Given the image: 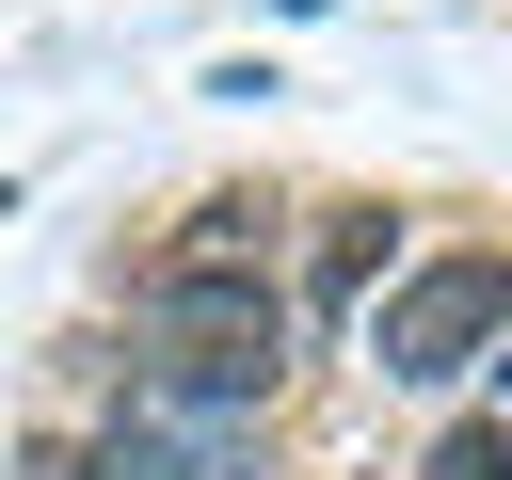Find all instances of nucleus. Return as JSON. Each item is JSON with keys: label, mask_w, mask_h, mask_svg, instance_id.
<instances>
[{"label": "nucleus", "mask_w": 512, "mask_h": 480, "mask_svg": "<svg viewBox=\"0 0 512 480\" xmlns=\"http://www.w3.org/2000/svg\"><path fill=\"white\" fill-rule=\"evenodd\" d=\"M496 352H512V240H496V224L400 256V288L352 320V368H368L384 400H448V384L496 368Z\"/></svg>", "instance_id": "1"}, {"label": "nucleus", "mask_w": 512, "mask_h": 480, "mask_svg": "<svg viewBox=\"0 0 512 480\" xmlns=\"http://www.w3.org/2000/svg\"><path fill=\"white\" fill-rule=\"evenodd\" d=\"M96 480H272V416H224V400H176V384H112Z\"/></svg>", "instance_id": "2"}, {"label": "nucleus", "mask_w": 512, "mask_h": 480, "mask_svg": "<svg viewBox=\"0 0 512 480\" xmlns=\"http://www.w3.org/2000/svg\"><path fill=\"white\" fill-rule=\"evenodd\" d=\"M400 224H416L400 192H320V208H304V272H288V320H304V336H352V320L400 288Z\"/></svg>", "instance_id": "3"}, {"label": "nucleus", "mask_w": 512, "mask_h": 480, "mask_svg": "<svg viewBox=\"0 0 512 480\" xmlns=\"http://www.w3.org/2000/svg\"><path fill=\"white\" fill-rule=\"evenodd\" d=\"M288 224H304V208H288L272 176H224V192H192L128 272H272V256H288Z\"/></svg>", "instance_id": "4"}, {"label": "nucleus", "mask_w": 512, "mask_h": 480, "mask_svg": "<svg viewBox=\"0 0 512 480\" xmlns=\"http://www.w3.org/2000/svg\"><path fill=\"white\" fill-rule=\"evenodd\" d=\"M480 416H496V432H512V352H496V400H480Z\"/></svg>", "instance_id": "5"}, {"label": "nucleus", "mask_w": 512, "mask_h": 480, "mask_svg": "<svg viewBox=\"0 0 512 480\" xmlns=\"http://www.w3.org/2000/svg\"><path fill=\"white\" fill-rule=\"evenodd\" d=\"M272 16H320V0H272Z\"/></svg>", "instance_id": "6"}, {"label": "nucleus", "mask_w": 512, "mask_h": 480, "mask_svg": "<svg viewBox=\"0 0 512 480\" xmlns=\"http://www.w3.org/2000/svg\"><path fill=\"white\" fill-rule=\"evenodd\" d=\"M0 224H16V192H0Z\"/></svg>", "instance_id": "7"}]
</instances>
